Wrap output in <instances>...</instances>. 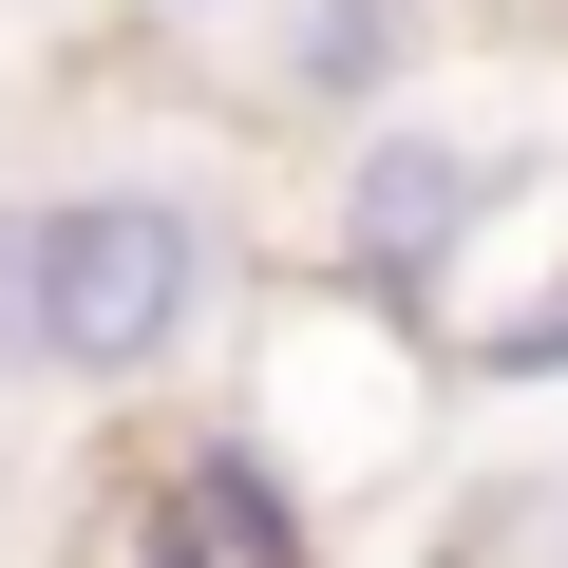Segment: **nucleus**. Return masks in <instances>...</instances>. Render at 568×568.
I'll return each instance as SVG.
<instances>
[{
  "label": "nucleus",
  "instance_id": "0eeeda50",
  "mask_svg": "<svg viewBox=\"0 0 568 568\" xmlns=\"http://www.w3.org/2000/svg\"><path fill=\"white\" fill-rule=\"evenodd\" d=\"M133 20H246V0H133Z\"/></svg>",
  "mask_w": 568,
  "mask_h": 568
},
{
  "label": "nucleus",
  "instance_id": "20e7f679",
  "mask_svg": "<svg viewBox=\"0 0 568 568\" xmlns=\"http://www.w3.org/2000/svg\"><path fill=\"white\" fill-rule=\"evenodd\" d=\"M417 58H436V0H304V20H284V95L304 114H398L417 95Z\"/></svg>",
  "mask_w": 568,
  "mask_h": 568
},
{
  "label": "nucleus",
  "instance_id": "f03ea898",
  "mask_svg": "<svg viewBox=\"0 0 568 568\" xmlns=\"http://www.w3.org/2000/svg\"><path fill=\"white\" fill-rule=\"evenodd\" d=\"M493 209H511V152H493L474 114L398 95V114H361L342 171H323V284L379 304V323H436L455 284H474V246H493Z\"/></svg>",
  "mask_w": 568,
  "mask_h": 568
},
{
  "label": "nucleus",
  "instance_id": "39448f33",
  "mask_svg": "<svg viewBox=\"0 0 568 568\" xmlns=\"http://www.w3.org/2000/svg\"><path fill=\"white\" fill-rule=\"evenodd\" d=\"M455 379H474V398H549V379H568V284L474 304V323H455Z\"/></svg>",
  "mask_w": 568,
  "mask_h": 568
},
{
  "label": "nucleus",
  "instance_id": "f257e3e1",
  "mask_svg": "<svg viewBox=\"0 0 568 568\" xmlns=\"http://www.w3.org/2000/svg\"><path fill=\"white\" fill-rule=\"evenodd\" d=\"M246 304V227L190 171H77L20 190V361L58 398H171Z\"/></svg>",
  "mask_w": 568,
  "mask_h": 568
},
{
  "label": "nucleus",
  "instance_id": "7ed1b4c3",
  "mask_svg": "<svg viewBox=\"0 0 568 568\" xmlns=\"http://www.w3.org/2000/svg\"><path fill=\"white\" fill-rule=\"evenodd\" d=\"M114 568H342V511L284 474L246 417H190V436L114 493Z\"/></svg>",
  "mask_w": 568,
  "mask_h": 568
},
{
  "label": "nucleus",
  "instance_id": "423d86ee",
  "mask_svg": "<svg viewBox=\"0 0 568 568\" xmlns=\"http://www.w3.org/2000/svg\"><path fill=\"white\" fill-rule=\"evenodd\" d=\"M0 379H39L20 361V190H0Z\"/></svg>",
  "mask_w": 568,
  "mask_h": 568
}]
</instances>
